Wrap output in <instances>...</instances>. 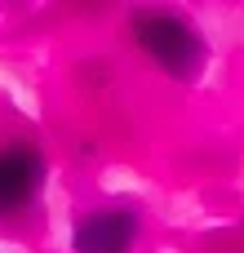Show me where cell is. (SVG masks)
<instances>
[{"mask_svg": "<svg viewBox=\"0 0 244 253\" xmlns=\"http://www.w3.org/2000/svg\"><path fill=\"white\" fill-rule=\"evenodd\" d=\"M133 40L151 62H160L178 80H191L204 67V40L178 13H138L133 18Z\"/></svg>", "mask_w": 244, "mask_h": 253, "instance_id": "cell-1", "label": "cell"}, {"mask_svg": "<svg viewBox=\"0 0 244 253\" xmlns=\"http://www.w3.org/2000/svg\"><path fill=\"white\" fill-rule=\"evenodd\" d=\"M44 178H49V165L31 142L0 147V218L22 213L44 191Z\"/></svg>", "mask_w": 244, "mask_h": 253, "instance_id": "cell-2", "label": "cell"}, {"mask_svg": "<svg viewBox=\"0 0 244 253\" xmlns=\"http://www.w3.org/2000/svg\"><path fill=\"white\" fill-rule=\"evenodd\" d=\"M138 236V218L129 209H93L76 222L71 249L76 253H129Z\"/></svg>", "mask_w": 244, "mask_h": 253, "instance_id": "cell-3", "label": "cell"}]
</instances>
